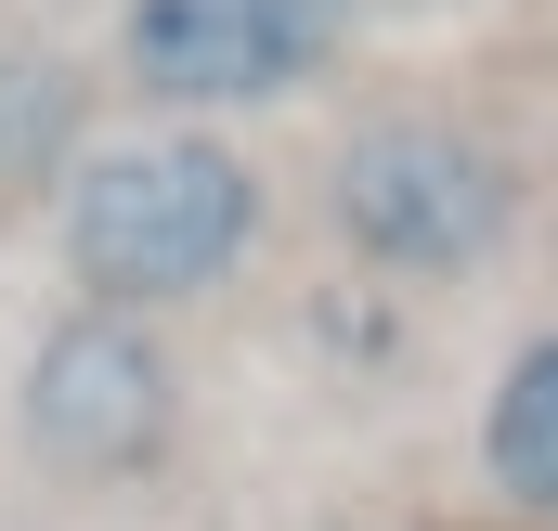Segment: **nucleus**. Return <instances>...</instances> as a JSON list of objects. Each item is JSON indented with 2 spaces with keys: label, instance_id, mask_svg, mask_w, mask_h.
<instances>
[{
  "label": "nucleus",
  "instance_id": "1",
  "mask_svg": "<svg viewBox=\"0 0 558 531\" xmlns=\"http://www.w3.org/2000/svg\"><path fill=\"white\" fill-rule=\"evenodd\" d=\"M65 272L78 298L169 324L182 298L234 285L260 247V169L221 131H92V156L65 169Z\"/></svg>",
  "mask_w": 558,
  "mask_h": 531
},
{
  "label": "nucleus",
  "instance_id": "2",
  "mask_svg": "<svg viewBox=\"0 0 558 531\" xmlns=\"http://www.w3.org/2000/svg\"><path fill=\"white\" fill-rule=\"evenodd\" d=\"M325 221L338 247L390 285H468L520 221V169L494 156V131L441 118V104H390L351 118L325 156Z\"/></svg>",
  "mask_w": 558,
  "mask_h": 531
},
{
  "label": "nucleus",
  "instance_id": "3",
  "mask_svg": "<svg viewBox=\"0 0 558 531\" xmlns=\"http://www.w3.org/2000/svg\"><path fill=\"white\" fill-rule=\"evenodd\" d=\"M13 428H26V454H39L52 480H78V493L156 480L169 441H182V350H169V324L105 311V298L52 311L39 350H26V376H13Z\"/></svg>",
  "mask_w": 558,
  "mask_h": 531
},
{
  "label": "nucleus",
  "instance_id": "4",
  "mask_svg": "<svg viewBox=\"0 0 558 531\" xmlns=\"http://www.w3.org/2000/svg\"><path fill=\"white\" fill-rule=\"evenodd\" d=\"M364 39V0H118V78L182 131L312 91Z\"/></svg>",
  "mask_w": 558,
  "mask_h": 531
},
{
  "label": "nucleus",
  "instance_id": "5",
  "mask_svg": "<svg viewBox=\"0 0 558 531\" xmlns=\"http://www.w3.org/2000/svg\"><path fill=\"white\" fill-rule=\"evenodd\" d=\"M481 480L507 519H546L558 531V324L507 350V376L481 402Z\"/></svg>",
  "mask_w": 558,
  "mask_h": 531
},
{
  "label": "nucleus",
  "instance_id": "6",
  "mask_svg": "<svg viewBox=\"0 0 558 531\" xmlns=\"http://www.w3.org/2000/svg\"><path fill=\"white\" fill-rule=\"evenodd\" d=\"M92 156V78L65 52H0V195H39Z\"/></svg>",
  "mask_w": 558,
  "mask_h": 531
}]
</instances>
